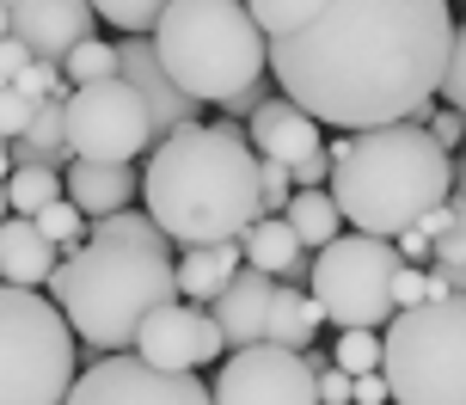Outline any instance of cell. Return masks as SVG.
Segmentation results:
<instances>
[{
	"label": "cell",
	"instance_id": "1",
	"mask_svg": "<svg viewBox=\"0 0 466 405\" xmlns=\"http://www.w3.org/2000/svg\"><path fill=\"white\" fill-rule=\"evenodd\" d=\"M448 44V0H319L289 37H270V74L313 123L362 136L430 117Z\"/></svg>",
	"mask_w": 466,
	"mask_h": 405
},
{
	"label": "cell",
	"instance_id": "2",
	"mask_svg": "<svg viewBox=\"0 0 466 405\" xmlns=\"http://www.w3.org/2000/svg\"><path fill=\"white\" fill-rule=\"evenodd\" d=\"M49 301L62 308L74 344H93L105 357L136 350V332L160 308L178 301V258L172 239L154 228L147 209H123L86 228V246H74L49 277Z\"/></svg>",
	"mask_w": 466,
	"mask_h": 405
},
{
	"label": "cell",
	"instance_id": "3",
	"mask_svg": "<svg viewBox=\"0 0 466 405\" xmlns=\"http://www.w3.org/2000/svg\"><path fill=\"white\" fill-rule=\"evenodd\" d=\"M141 203L172 246H239L264 221L258 154L233 123L172 129L141 172Z\"/></svg>",
	"mask_w": 466,
	"mask_h": 405
},
{
	"label": "cell",
	"instance_id": "4",
	"mask_svg": "<svg viewBox=\"0 0 466 405\" xmlns=\"http://www.w3.org/2000/svg\"><path fill=\"white\" fill-rule=\"evenodd\" d=\"M454 197V154L436 147L423 123H387L350 136V154L331 172V203L350 234L399 239L423 228Z\"/></svg>",
	"mask_w": 466,
	"mask_h": 405
},
{
	"label": "cell",
	"instance_id": "5",
	"mask_svg": "<svg viewBox=\"0 0 466 405\" xmlns=\"http://www.w3.org/2000/svg\"><path fill=\"white\" fill-rule=\"evenodd\" d=\"M154 62L190 105H228L270 68V44L246 0H172L154 25Z\"/></svg>",
	"mask_w": 466,
	"mask_h": 405
},
{
	"label": "cell",
	"instance_id": "6",
	"mask_svg": "<svg viewBox=\"0 0 466 405\" xmlns=\"http://www.w3.org/2000/svg\"><path fill=\"white\" fill-rule=\"evenodd\" d=\"M380 375L393 405H466V295H442L387 319Z\"/></svg>",
	"mask_w": 466,
	"mask_h": 405
},
{
	"label": "cell",
	"instance_id": "7",
	"mask_svg": "<svg viewBox=\"0 0 466 405\" xmlns=\"http://www.w3.org/2000/svg\"><path fill=\"white\" fill-rule=\"evenodd\" d=\"M80 357L62 308L37 289L0 283V405H62Z\"/></svg>",
	"mask_w": 466,
	"mask_h": 405
},
{
	"label": "cell",
	"instance_id": "8",
	"mask_svg": "<svg viewBox=\"0 0 466 405\" xmlns=\"http://www.w3.org/2000/svg\"><path fill=\"white\" fill-rule=\"evenodd\" d=\"M393 277H399V246L369 234H338L307 270V295L319 319L338 332H380L393 319Z\"/></svg>",
	"mask_w": 466,
	"mask_h": 405
},
{
	"label": "cell",
	"instance_id": "9",
	"mask_svg": "<svg viewBox=\"0 0 466 405\" xmlns=\"http://www.w3.org/2000/svg\"><path fill=\"white\" fill-rule=\"evenodd\" d=\"M62 129H68V154L93 167H136V154L154 147V111L123 74L74 86L62 105Z\"/></svg>",
	"mask_w": 466,
	"mask_h": 405
},
{
	"label": "cell",
	"instance_id": "10",
	"mask_svg": "<svg viewBox=\"0 0 466 405\" xmlns=\"http://www.w3.org/2000/svg\"><path fill=\"white\" fill-rule=\"evenodd\" d=\"M62 405H215V400L197 375H166V369H147L136 350H123V357H98L86 375H74Z\"/></svg>",
	"mask_w": 466,
	"mask_h": 405
},
{
	"label": "cell",
	"instance_id": "11",
	"mask_svg": "<svg viewBox=\"0 0 466 405\" xmlns=\"http://www.w3.org/2000/svg\"><path fill=\"white\" fill-rule=\"evenodd\" d=\"M209 400L215 405H319V387H313V375L295 350L252 344V350H233L221 362V375L209 381Z\"/></svg>",
	"mask_w": 466,
	"mask_h": 405
},
{
	"label": "cell",
	"instance_id": "12",
	"mask_svg": "<svg viewBox=\"0 0 466 405\" xmlns=\"http://www.w3.org/2000/svg\"><path fill=\"white\" fill-rule=\"evenodd\" d=\"M221 350H228V338L209 319V308H197V301H172L136 332V357L166 375H197V369L221 362Z\"/></svg>",
	"mask_w": 466,
	"mask_h": 405
},
{
	"label": "cell",
	"instance_id": "13",
	"mask_svg": "<svg viewBox=\"0 0 466 405\" xmlns=\"http://www.w3.org/2000/svg\"><path fill=\"white\" fill-rule=\"evenodd\" d=\"M13 37H19L37 62H68V49L93 37V6L86 0H13Z\"/></svg>",
	"mask_w": 466,
	"mask_h": 405
},
{
	"label": "cell",
	"instance_id": "14",
	"mask_svg": "<svg viewBox=\"0 0 466 405\" xmlns=\"http://www.w3.org/2000/svg\"><path fill=\"white\" fill-rule=\"evenodd\" d=\"M246 142H252L258 160H277V167H301V160H313L319 154V123L307 117L301 105H289V98H264L252 111V123H246Z\"/></svg>",
	"mask_w": 466,
	"mask_h": 405
},
{
	"label": "cell",
	"instance_id": "15",
	"mask_svg": "<svg viewBox=\"0 0 466 405\" xmlns=\"http://www.w3.org/2000/svg\"><path fill=\"white\" fill-rule=\"evenodd\" d=\"M270 295H277V277H264V270H246V264H239V277L209 301V319L221 326L228 350H252V344H264Z\"/></svg>",
	"mask_w": 466,
	"mask_h": 405
},
{
	"label": "cell",
	"instance_id": "16",
	"mask_svg": "<svg viewBox=\"0 0 466 405\" xmlns=\"http://www.w3.org/2000/svg\"><path fill=\"white\" fill-rule=\"evenodd\" d=\"M136 191H141L136 167H93V160H68V172H62V197H68L86 221L123 215L129 203H136Z\"/></svg>",
	"mask_w": 466,
	"mask_h": 405
},
{
	"label": "cell",
	"instance_id": "17",
	"mask_svg": "<svg viewBox=\"0 0 466 405\" xmlns=\"http://www.w3.org/2000/svg\"><path fill=\"white\" fill-rule=\"evenodd\" d=\"M56 264H62V252L37 234V221H25V215L0 221V283L6 289H49Z\"/></svg>",
	"mask_w": 466,
	"mask_h": 405
},
{
	"label": "cell",
	"instance_id": "18",
	"mask_svg": "<svg viewBox=\"0 0 466 405\" xmlns=\"http://www.w3.org/2000/svg\"><path fill=\"white\" fill-rule=\"evenodd\" d=\"M239 258H246V270H264V277H307L313 264H301V239H295V228L282 221V215H264L252 234L239 239Z\"/></svg>",
	"mask_w": 466,
	"mask_h": 405
},
{
	"label": "cell",
	"instance_id": "19",
	"mask_svg": "<svg viewBox=\"0 0 466 405\" xmlns=\"http://www.w3.org/2000/svg\"><path fill=\"white\" fill-rule=\"evenodd\" d=\"M239 246H185V258H178V301H197V308H209L215 295L239 277Z\"/></svg>",
	"mask_w": 466,
	"mask_h": 405
},
{
	"label": "cell",
	"instance_id": "20",
	"mask_svg": "<svg viewBox=\"0 0 466 405\" xmlns=\"http://www.w3.org/2000/svg\"><path fill=\"white\" fill-rule=\"evenodd\" d=\"M319 326H326V319H319V308H313V295H307V289H295V283H277V295H270V326H264V344L307 357Z\"/></svg>",
	"mask_w": 466,
	"mask_h": 405
},
{
	"label": "cell",
	"instance_id": "21",
	"mask_svg": "<svg viewBox=\"0 0 466 405\" xmlns=\"http://www.w3.org/2000/svg\"><path fill=\"white\" fill-rule=\"evenodd\" d=\"M282 221L295 228L301 252H326L331 239L344 234V215H338L331 191H295V197H289V209H282Z\"/></svg>",
	"mask_w": 466,
	"mask_h": 405
},
{
	"label": "cell",
	"instance_id": "22",
	"mask_svg": "<svg viewBox=\"0 0 466 405\" xmlns=\"http://www.w3.org/2000/svg\"><path fill=\"white\" fill-rule=\"evenodd\" d=\"M56 197H62V172L56 167H13V178H6V209L25 215V221H37Z\"/></svg>",
	"mask_w": 466,
	"mask_h": 405
},
{
	"label": "cell",
	"instance_id": "23",
	"mask_svg": "<svg viewBox=\"0 0 466 405\" xmlns=\"http://www.w3.org/2000/svg\"><path fill=\"white\" fill-rule=\"evenodd\" d=\"M86 6H93V19L129 31V37H154V25L166 19L172 0H86Z\"/></svg>",
	"mask_w": 466,
	"mask_h": 405
},
{
	"label": "cell",
	"instance_id": "24",
	"mask_svg": "<svg viewBox=\"0 0 466 405\" xmlns=\"http://www.w3.org/2000/svg\"><path fill=\"white\" fill-rule=\"evenodd\" d=\"M116 74H123V62H116V44H98V37H86L80 49H68V62H62V80H74V86L116 80Z\"/></svg>",
	"mask_w": 466,
	"mask_h": 405
},
{
	"label": "cell",
	"instance_id": "25",
	"mask_svg": "<svg viewBox=\"0 0 466 405\" xmlns=\"http://www.w3.org/2000/svg\"><path fill=\"white\" fill-rule=\"evenodd\" d=\"M37 234H44L56 252H74V246H86V215L74 209L68 197H56V203L37 215Z\"/></svg>",
	"mask_w": 466,
	"mask_h": 405
},
{
	"label": "cell",
	"instance_id": "26",
	"mask_svg": "<svg viewBox=\"0 0 466 405\" xmlns=\"http://www.w3.org/2000/svg\"><path fill=\"white\" fill-rule=\"evenodd\" d=\"M331 362L344 375H380V332H338Z\"/></svg>",
	"mask_w": 466,
	"mask_h": 405
},
{
	"label": "cell",
	"instance_id": "27",
	"mask_svg": "<svg viewBox=\"0 0 466 405\" xmlns=\"http://www.w3.org/2000/svg\"><path fill=\"white\" fill-rule=\"evenodd\" d=\"M448 289L436 270H423V264H399V277H393V313L405 308H423V301H442Z\"/></svg>",
	"mask_w": 466,
	"mask_h": 405
},
{
	"label": "cell",
	"instance_id": "28",
	"mask_svg": "<svg viewBox=\"0 0 466 405\" xmlns=\"http://www.w3.org/2000/svg\"><path fill=\"white\" fill-rule=\"evenodd\" d=\"M13 93L31 98V105H44V98H68L74 86L62 80V68H56V62H37V56H31V68H25L19 80H13Z\"/></svg>",
	"mask_w": 466,
	"mask_h": 405
},
{
	"label": "cell",
	"instance_id": "29",
	"mask_svg": "<svg viewBox=\"0 0 466 405\" xmlns=\"http://www.w3.org/2000/svg\"><path fill=\"white\" fill-rule=\"evenodd\" d=\"M430 264H466V197H448V228L430 246Z\"/></svg>",
	"mask_w": 466,
	"mask_h": 405
},
{
	"label": "cell",
	"instance_id": "30",
	"mask_svg": "<svg viewBox=\"0 0 466 405\" xmlns=\"http://www.w3.org/2000/svg\"><path fill=\"white\" fill-rule=\"evenodd\" d=\"M436 93L448 98V111L466 117V25H454V44H448V62H442V86Z\"/></svg>",
	"mask_w": 466,
	"mask_h": 405
},
{
	"label": "cell",
	"instance_id": "31",
	"mask_svg": "<svg viewBox=\"0 0 466 405\" xmlns=\"http://www.w3.org/2000/svg\"><path fill=\"white\" fill-rule=\"evenodd\" d=\"M258 197H264V215H282L295 197V172L277 167V160H258Z\"/></svg>",
	"mask_w": 466,
	"mask_h": 405
},
{
	"label": "cell",
	"instance_id": "32",
	"mask_svg": "<svg viewBox=\"0 0 466 405\" xmlns=\"http://www.w3.org/2000/svg\"><path fill=\"white\" fill-rule=\"evenodd\" d=\"M31 123H37V105H31V98H19L13 86H0V142L13 147Z\"/></svg>",
	"mask_w": 466,
	"mask_h": 405
},
{
	"label": "cell",
	"instance_id": "33",
	"mask_svg": "<svg viewBox=\"0 0 466 405\" xmlns=\"http://www.w3.org/2000/svg\"><path fill=\"white\" fill-rule=\"evenodd\" d=\"M423 129L436 136V147H442V154H461V142H466V117H461V111H430V117H423Z\"/></svg>",
	"mask_w": 466,
	"mask_h": 405
},
{
	"label": "cell",
	"instance_id": "34",
	"mask_svg": "<svg viewBox=\"0 0 466 405\" xmlns=\"http://www.w3.org/2000/svg\"><path fill=\"white\" fill-rule=\"evenodd\" d=\"M331 172H338V160H331V147H319L313 160H301V167H295V191H326Z\"/></svg>",
	"mask_w": 466,
	"mask_h": 405
},
{
	"label": "cell",
	"instance_id": "35",
	"mask_svg": "<svg viewBox=\"0 0 466 405\" xmlns=\"http://www.w3.org/2000/svg\"><path fill=\"white\" fill-rule=\"evenodd\" d=\"M313 387H319V405H350V387H356V375H344V369L331 362L326 375H313Z\"/></svg>",
	"mask_w": 466,
	"mask_h": 405
},
{
	"label": "cell",
	"instance_id": "36",
	"mask_svg": "<svg viewBox=\"0 0 466 405\" xmlns=\"http://www.w3.org/2000/svg\"><path fill=\"white\" fill-rule=\"evenodd\" d=\"M25 68H31V49H25L19 37H6V44H0V86H13Z\"/></svg>",
	"mask_w": 466,
	"mask_h": 405
},
{
	"label": "cell",
	"instance_id": "37",
	"mask_svg": "<svg viewBox=\"0 0 466 405\" xmlns=\"http://www.w3.org/2000/svg\"><path fill=\"white\" fill-rule=\"evenodd\" d=\"M350 405H393V393H387V375H356V387H350Z\"/></svg>",
	"mask_w": 466,
	"mask_h": 405
},
{
	"label": "cell",
	"instance_id": "38",
	"mask_svg": "<svg viewBox=\"0 0 466 405\" xmlns=\"http://www.w3.org/2000/svg\"><path fill=\"white\" fill-rule=\"evenodd\" d=\"M393 246H399V264H418V258H430V246H436V239L423 234V228H405Z\"/></svg>",
	"mask_w": 466,
	"mask_h": 405
},
{
	"label": "cell",
	"instance_id": "39",
	"mask_svg": "<svg viewBox=\"0 0 466 405\" xmlns=\"http://www.w3.org/2000/svg\"><path fill=\"white\" fill-rule=\"evenodd\" d=\"M264 98H270V93H264V80H258V86H246V93H233V98H228V111H246V123H252V111L264 105Z\"/></svg>",
	"mask_w": 466,
	"mask_h": 405
},
{
	"label": "cell",
	"instance_id": "40",
	"mask_svg": "<svg viewBox=\"0 0 466 405\" xmlns=\"http://www.w3.org/2000/svg\"><path fill=\"white\" fill-rule=\"evenodd\" d=\"M436 277H442V289L448 295H466V264H430Z\"/></svg>",
	"mask_w": 466,
	"mask_h": 405
},
{
	"label": "cell",
	"instance_id": "41",
	"mask_svg": "<svg viewBox=\"0 0 466 405\" xmlns=\"http://www.w3.org/2000/svg\"><path fill=\"white\" fill-rule=\"evenodd\" d=\"M454 197H466V142H461V160H454Z\"/></svg>",
	"mask_w": 466,
	"mask_h": 405
},
{
	"label": "cell",
	"instance_id": "42",
	"mask_svg": "<svg viewBox=\"0 0 466 405\" xmlns=\"http://www.w3.org/2000/svg\"><path fill=\"white\" fill-rule=\"evenodd\" d=\"M6 37H13V13L0 6V44H6Z\"/></svg>",
	"mask_w": 466,
	"mask_h": 405
},
{
	"label": "cell",
	"instance_id": "43",
	"mask_svg": "<svg viewBox=\"0 0 466 405\" xmlns=\"http://www.w3.org/2000/svg\"><path fill=\"white\" fill-rule=\"evenodd\" d=\"M6 215H13V209H6V185H0V221H6Z\"/></svg>",
	"mask_w": 466,
	"mask_h": 405
},
{
	"label": "cell",
	"instance_id": "44",
	"mask_svg": "<svg viewBox=\"0 0 466 405\" xmlns=\"http://www.w3.org/2000/svg\"><path fill=\"white\" fill-rule=\"evenodd\" d=\"M0 6H13V0H0Z\"/></svg>",
	"mask_w": 466,
	"mask_h": 405
}]
</instances>
